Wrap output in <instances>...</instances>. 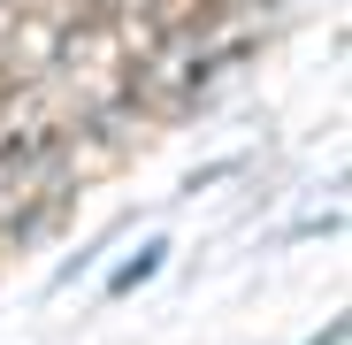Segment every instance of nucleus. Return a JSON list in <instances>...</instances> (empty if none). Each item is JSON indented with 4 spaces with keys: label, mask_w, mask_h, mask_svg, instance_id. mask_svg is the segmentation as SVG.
Wrapping results in <instances>:
<instances>
[{
    "label": "nucleus",
    "mask_w": 352,
    "mask_h": 345,
    "mask_svg": "<svg viewBox=\"0 0 352 345\" xmlns=\"http://www.w3.org/2000/svg\"><path fill=\"white\" fill-rule=\"evenodd\" d=\"M161 269H168V238H146L131 261H115V269H107V300H131L138 284H153Z\"/></svg>",
    "instance_id": "obj_1"
},
{
    "label": "nucleus",
    "mask_w": 352,
    "mask_h": 345,
    "mask_svg": "<svg viewBox=\"0 0 352 345\" xmlns=\"http://www.w3.org/2000/svg\"><path fill=\"white\" fill-rule=\"evenodd\" d=\"M307 345H344V315H329V322H322V330H314Z\"/></svg>",
    "instance_id": "obj_2"
}]
</instances>
